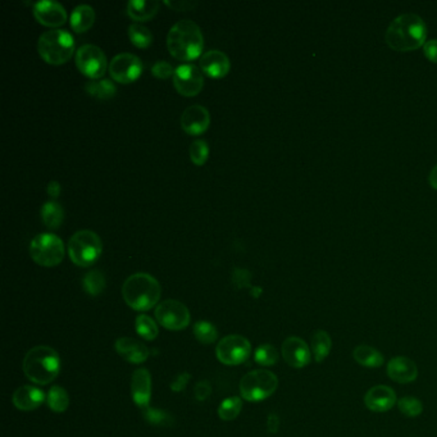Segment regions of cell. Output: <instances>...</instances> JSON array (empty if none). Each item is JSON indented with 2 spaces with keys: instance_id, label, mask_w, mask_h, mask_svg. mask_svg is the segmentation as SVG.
I'll list each match as a JSON object with an SVG mask.
<instances>
[{
  "instance_id": "obj_33",
  "label": "cell",
  "mask_w": 437,
  "mask_h": 437,
  "mask_svg": "<svg viewBox=\"0 0 437 437\" xmlns=\"http://www.w3.org/2000/svg\"><path fill=\"white\" fill-rule=\"evenodd\" d=\"M193 331H194L196 340L202 342L204 345L213 344L218 337V331H217L216 326L208 322V321H198L193 327Z\"/></svg>"
},
{
  "instance_id": "obj_27",
  "label": "cell",
  "mask_w": 437,
  "mask_h": 437,
  "mask_svg": "<svg viewBox=\"0 0 437 437\" xmlns=\"http://www.w3.org/2000/svg\"><path fill=\"white\" fill-rule=\"evenodd\" d=\"M41 219L50 230H57L65 219V209L57 200H48L41 207Z\"/></svg>"
},
{
  "instance_id": "obj_15",
  "label": "cell",
  "mask_w": 437,
  "mask_h": 437,
  "mask_svg": "<svg viewBox=\"0 0 437 437\" xmlns=\"http://www.w3.org/2000/svg\"><path fill=\"white\" fill-rule=\"evenodd\" d=\"M33 13L40 24L57 27L67 21V10L57 0H39L33 4Z\"/></svg>"
},
{
  "instance_id": "obj_23",
  "label": "cell",
  "mask_w": 437,
  "mask_h": 437,
  "mask_svg": "<svg viewBox=\"0 0 437 437\" xmlns=\"http://www.w3.org/2000/svg\"><path fill=\"white\" fill-rule=\"evenodd\" d=\"M159 6L158 0H130L127 3V15L134 21H148L157 15Z\"/></svg>"
},
{
  "instance_id": "obj_20",
  "label": "cell",
  "mask_w": 437,
  "mask_h": 437,
  "mask_svg": "<svg viewBox=\"0 0 437 437\" xmlns=\"http://www.w3.org/2000/svg\"><path fill=\"white\" fill-rule=\"evenodd\" d=\"M386 372L390 380L397 383H409L417 380L418 367L411 358L395 356L390 360L386 367Z\"/></svg>"
},
{
  "instance_id": "obj_44",
  "label": "cell",
  "mask_w": 437,
  "mask_h": 437,
  "mask_svg": "<svg viewBox=\"0 0 437 437\" xmlns=\"http://www.w3.org/2000/svg\"><path fill=\"white\" fill-rule=\"evenodd\" d=\"M424 56L429 58L431 62L437 63V40H431L424 44Z\"/></svg>"
},
{
  "instance_id": "obj_38",
  "label": "cell",
  "mask_w": 437,
  "mask_h": 437,
  "mask_svg": "<svg viewBox=\"0 0 437 437\" xmlns=\"http://www.w3.org/2000/svg\"><path fill=\"white\" fill-rule=\"evenodd\" d=\"M144 418L152 424L157 426H162V424H168L170 422V415L164 413L163 411L159 409H153V408H145L144 409Z\"/></svg>"
},
{
  "instance_id": "obj_11",
  "label": "cell",
  "mask_w": 437,
  "mask_h": 437,
  "mask_svg": "<svg viewBox=\"0 0 437 437\" xmlns=\"http://www.w3.org/2000/svg\"><path fill=\"white\" fill-rule=\"evenodd\" d=\"M76 65L84 74L93 80L102 79L108 67L106 53L94 44H84L76 51ZM109 68V67H108Z\"/></svg>"
},
{
  "instance_id": "obj_13",
  "label": "cell",
  "mask_w": 437,
  "mask_h": 437,
  "mask_svg": "<svg viewBox=\"0 0 437 437\" xmlns=\"http://www.w3.org/2000/svg\"><path fill=\"white\" fill-rule=\"evenodd\" d=\"M143 71L141 59L132 53H120L109 62V73L114 81L130 84L138 79Z\"/></svg>"
},
{
  "instance_id": "obj_39",
  "label": "cell",
  "mask_w": 437,
  "mask_h": 437,
  "mask_svg": "<svg viewBox=\"0 0 437 437\" xmlns=\"http://www.w3.org/2000/svg\"><path fill=\"white\" fill-rule=\"evenodd\" d=\"M152 73H153V76L158 77V79H168L170 76L175 73V70H173V67H172L170 62L158 61L152 67Z\"/></svg>"
},
{
  "instance_id": "obj_46",
  "label": "cell",
  "mask_w": 437,
  "mask_h": 437,
  "mask_svg": "<svg viewBox=\"0 0 437 437\" xmlns=\"http://www.w3.org/2000/svg\"><path fill=\"white\" fill-rule=\"evenodd\" d=\"M278 424H280L278 417L276 414H271L269 418H268V429H269V432L276 434L278 431Z\"/></svg>"
},
{
  "instance_id": "obj_32",
  "label": "cell",
  "mask_w": 437,
  "mask_h": 437,
  "mask_svg": "<svg viewBox=\"0 0 437 437\" xmlns=\"http://www.w3.org/2000/svg\"><path fill=\"white\" fill-rule=\"evenodd\" d=\"M243 409V400L239 397H227L218 408V415L223 421H234Z\"/></svg>"
},
{
  "instance_id": "obj_35",
  "label": "cell",
  "mask_w": 437,
  "mask_h": 437,
  "mask_svg": "<svg viewBox=\"0 0 437 437\" xmlns=\"http://www.w3.org/2000/svg\"><path fill=\"white\" fill-rule=\"evenodd\" d=\"M397 409L400 413L404 414L405 417L415 418L420 417L423 412V404L421 400L414 397H404L397 400Z\"/></svg>"
},
{
  "instance_id": "obj_28",
  "label": "cell",
  "mask_w": 437,
  "mask_h": 437,
  "mask_svg": "<svg viewBox=\"0 0 437 437\" xmlns=\"http://www.w3.org/2000/svg\"><path fill=\"white\" fill-rule=\"evenodd\" d=\"M85 90L91 97H97L99 100H108L116 95L117 86L109 79H97L86 82Z\"/></svg>"
},
{
  "instance_id": "obj_6",
  "label": "cell",
  "mask_w": 437,
  "mask_h": 437,
  "mask_svg": "<svg viewBox=\"0 0 437 437\" xmlns=\"http://www.w3.org/2000/svg\"><path fill=\"white\" fill-rule=\"evenodd\" d=\"M68 255L73 263L79 267H89L94 264L103 251V243L100 236L91 230H80L70 239Z\"/></svg>"
},
{
  "instance_id": "obj_47",
  "label": "cell",
  "mask_w": 437,
  "mask_h": 437,
  "mask_svg": "<svg viewBox=\"0 0 437 437\" xmlns=\"http://www.w3.org/2000/svg\"><path fill=\"white\" fill-rule=\"evenodd\" d=\"M429 184H431V186L437 190V166L434 167V170H431V173H429Z\"/></svg>"
},
{
  "instance_id": "obj_43",
  "label": "cell",
  "mask_w": 437,
  "mask_h": 437,
  "mask_svg": "<svg viewBox=\"0 0 437 437\" xmlns=\"http://www.w3.org/2000/svg\"><path fill=\"white\" fill-rule=\"evenodd\" d=\"M166 4H167L168 7H170V8L175 9V10L182 12V10H190V9L195 8L198 3H196V1H191V0H175V1L167 0Z\"/></svg>"
},
{
  "instance_id": "obj_5",
  "label": "cell",
  "mask_w": 437,
  "mask_h": 437,
  "mask_svg": "<svg viewBox=\"0 0 437 437\" xmlns=\"http://www.w3.org/2000/svg\"><path fill=\"white\" fill-rule=\"evenodd\" d=\"M74 38L65 29H51L40 35L38 51L49 65H63L74 53Z\"/></svg>"
},
{
  "instance_id": "obj_2",
  "label": "cell",
  "mask_w": 437,
  "mask_h": 437,
  "mask_svg": "<svg viewBox=\"0 0 437 437\" xmlns=\"http://www.w3.org/2000/svg\"><path fill=\"white\" fill-rule=\"evenodd\" d=\"M204 36L199 24L191 19H180L167 35V48L178 61H193L202 54Z\"/></svg>"
},
{
  "instance_id": "obj_21",
  "label": "cell",
  "mask_w": 437,
  "mask_h": 437,
  "mask_svg": "<svg viewBox=\"0 0 437 437\" xmlns=\"http://www.w3.org/2000/svg\"><path fill=\"white\" fill-rule=\"evenodd\" d=\"M116 351L131 365H141L150 356L149 349L140 341L131 337H120L114 344Z\"/></svg>"
},
{
  "instance_id": "obj_10",
  "label": "cell",
  "mask_w": 437,
  "mask_h": 437,
  "mask_svg": "<svg viewBox=\"0 0 437 437\" xmlns=\"http://www.w3.org/2000/svg\"><path fill=\"white\" fill-rule=\"evenodd\" d=\"M251 354V341L241 335H228L219 341L216 348V356L222 365H243Z\"/></svg>"
},
{
  "instance_id": "obj_24",
  "label": "cell",
  "mask_w": 437,
  "mask_h": 437,
  "mask_svg": "<svg viewBox=\"0 0 437 437\" xmlns=\"http://www.w3.org/2000/svg\"><path fill=\"white\" fill-rule=\"evenodd\" d=\"M353 358L356 363L365 368H380L383 365L385 358L380 350L367 344H360L353 350Z\"/></svg>"
},
{
  "instance_id": "obj_1",
  "label": "cell",
  "mask_w": 437,
  "mask_h": 437,
  "mask_svg": "<svg viewBox=\"0 0 437 437\" xmlns=\"http://www.w3.org/2000/svg\"><path fill=\"white\" fill-rule=\"evenodd\" d=\"M427 36L426 24L421 17L406 13L395 18L386 31L385 40L397 51H412L421 48Z\"/></svg>"
},
{
  "instance_id": "obj_18",
  "label": "cell",
  "mask_w": 437,
  "mask_h": 437,
  "mask_svg": "<svg viewBox=\"0 0 437 437\" xmlns=\"http://www.w3.org/2000/svg\"><path fill=\"white\" fill-rule=\"evenodd\" d=\"M131 395L138 408H149L152 399V376L145 368H138L132 373Z\"/></svg>"
},
{
  "instance_id": "obj_34",
  "label": "cell",
  "mask_w": 437,
  "mask_h": 437,
  "mask_svg": "<svg viewBox=\"0 0 437 437\" xmlns=\"http://www.w3.org/2000/svg\"><path fill=\"white\" fill-rule=\"evenodd\" d=\"M135 330L138 333L140 337H143L144 340L152 341L157 339L159 330L158 326L154 322L150 317L146 315H138L135 321Z\"/></svg>"
},
{
  "instance_id": "obj_22",
  "label": "cell",
  "mask_w": 437,
  "mask_h": 437,
  "mask_svg": "<svg viewBox=\"0 0 437 437\" xmlns=\"http://www.w3.org/2000/svg\"><path fill=\"white\" fill-rule=\"evenodd\" d=\"M44 400H45L44 391L31 385H24L18 388L12 397V402L17 409L24 412L38 409L44 403Z\"/></svg>"
},
{
  "instance_id": "obj_9",
  "label": "cell",
  "mask_w": 437,
  "mask_h": 437,
  "mask_svg": "<svg viewBox=\"0 0 437 437\" xmlns=\"http://www.w3.org/2000/svg\"><path fill=\"white\" fill-rule=\"evenodd\" d=\"M158 324L170 331H181L190 324V312L186 305L175 299H167L155 308Z\"/></svg>"
},
{
  "instance_id": "obj_45",
  "label": "cell",
  "mask_w": 437,
  "mask_h": 437,
  "mask_svg": "<svg viewBox=\"0 0 437 437\" xmlns=\"http://www.w3.org/2000/svg\"><path fill=\"white\" fill-rule=\"evenodd\" d=\"M47 191H48V195L50 198L57 199L58 196L61 195V191H62V186H61V184L58 181H50L48 184V187H47Z\"/></svg>"
},
{
  "instance_id": "obj_19",
  "label": "cell",
  "mask_w": 437,
  "mask_h": 437,
  "mask_svg": "<svg viewBox=\"0 0 437 437\" xmlns=\"http://www.w3.org/2000/svg\"><path fill=\"white\" fill-rule=\"evenodd\" d=\"M231 68V62L226 53L218 49H212L202 54L200 58V70L202 73L208 74L209 77L219 79L226 76Z\"/></svg>"
},
{
  "instance_id": "obj_37",
  "label": "cell",
  "mask_w": 437,
  "mask_h": 437,
  "mask_svg": "<svg viewBox=\"0 0 437 437\" xmlns=\"http://www.w3.org/2000/svg\"><path fill=\"white\" fill-rule=\"evenodd\" d=\"M209 157V146L205 140H195L190 145V158L196 166H202Z\"/></svg>"
},
{
  "instance_id": "obj_14",
  "label": "cell",
  "mask_w": 437,
  "mask_h": 437,
  "mask_svg": "<svg viewBox=\"0 0 437 437\" xmlns=\"http://www.w3.org/2000/svg\"><path fill=\"white\" fill-rule=\"evenodd\" d=\"M281 354L285 359V362L292 368H304L307 367L310 360H312V350L308 347L307 342L296 337L292 336L287 337L283 342L281 347Z\"/></svg>"
},
{
  "instance_id": "obj_7",
  "label": "cell",
  "mask_w": 437,
  "mask_h": 437,
  "mask_svg": "<svg viewBox=\"0 0 437 437\" xmlns=\"http://www.w3.org/2000/svg\"><path fill=\"white\" fill-rule=\"evenodd\" d=\"M278 379L267 370H255L246 373L240 381V394L246 402H262L275 394Z\"/></svg>"
},
{
  "instance_id": "obj_29",
  "label": "cell",
  "mask_w": 437,
  "mask_h": 437,
  "mask_svg": "<svg viewBox=\"0 0 437 437\" xmlns=\"http://www.w3.org/2000/svg\"><path fill=\"white\" fill-rule=\"evenodd\" d=\"M48 406L56 413H63L70 406L68 392L62 386H51L47 397Z\"/></svg>"
},
{
  "instance_id": "obj_8",
  "label": "cell",
  "mask_w": 437,
  "mask_h": 437,
  "mask_svg": "<svg viewBox=\"0 0 437 437\" xmlns=\"http://www.w3.org/2000/svg\"><path fill=\"white\" fill-rule=\"evenodd\" d=\"M30 254L42 267H56L65 258V243L56 234L42 232L31 240Z\"/></svg>"
},
{
  "instance_id": "obj_4",
  "label": "cell",
  "mask_w": 437,
  "mask_h": 437,
  "mask_svg": "<svg viewBox=\"0 0 437 437\" xmlns=\"http://www.w3.org/2000/svg\"><path fill=\"white\" fill-rule=\"evenodd\" d=\"M24 373L36 385H48L61 372V358L50 347L39 345L27 351L24 359Z\"/></svg>"
},
{
  "instance_id": "obj_17",
  "label": "cell",
  "mask_w": 437,
  "mask_h": 437,
  "mask_svg": "<svg viewBox=\"0 0 437 437\" xmlns=\"http://www.w3.org/2000/svg\"><path fill=\"white\" fill-rule=\"evenodd\" d=\"M397 403V392L389 386L377 385L365 392V406L374 413L389 412L390 409H392Z\"/></svg>"
},
{
  "instance_id": "obj_30",
  "label": "cell",
  "mask_w": 437,
  "mask_h": 437,
  "mask_svg": "<svg viewBox=\"0 0 437 437\" xmlns=\"http://www.w3.org/2000/svg\"><path fill=\"white\" fill-rule=\"evenodd\" d=\"M82 286L89 295L97 296L106 289V277L99 269H93L84 276Z\"/></svg>"
},
{
  "instance_id": "obj_42",
  "label": "cell",
  "mask_w": 437,
  "mask_h": 437,
  "mask_svg": "<svg viewBox=\"0 0 437 437\" xmlns=\"http://www.w3.org/2000/svg\"><path fill=\"white\" fill-rule=\"evenodd\" d=\"M190 379H191V376L189 373H180L177 377L170 382V390L175 392H181L182 390H185L186 388Z\"/></svg>"
},
{
  "instance_id": "obj_40",
  "label": "cell",
  "mask_w": 437,
  "mask_h": 437,
  "mask_svg": "<svg viewBox=\"0 0 437 437\" xmlns=\"http://www.w3.org/2000/svg\"><path fill=\"white\" fill-rule=\"evenodd\" d=\"M232 281L237 289L249 287L251 286V273L248 269L244 268H235L232 273Z\"/></svg>"
},
{
  "instance_id": "obj_41",
  "label": "cell",
  "mask_w": 437,
  "mask_h": 437,
  "mask_svg": "<svg viewBox=\"0 0 437 437\" xmlns=\"http://www.w3.org/2000/svg\"><path fill=\"white\" fill-rule=\"evenodd\" d=\"M212 386L209 381H200L196 386H195V397L199 402H204L208 397H211Z\"/></svg>"
},
{
  "instance_id": "obj_16",
  "label": "cell",
  "mask_w": 437,
  "mask_h": 437,
  "mask_svg": "<svg viewBox=\"0 0 437 437\" xmlns=\"http://www.w3.org/2000/svg\"><path fill=\"white\" fill-rule=\"evenodd\" d=\"M211 125L209 111L200 104L187 106L181 116V127L189 135H202Z\"/></svg>"
},
{
  "instance_id": "obj_26",
  "label": "cell",
  "mask_w": 437,
  "mask_h": 437,
  "mask_svg": "<svg viewBox=\"0 0 437 437\" xmlns=\"http://www.w3.org/2000/svg\"><path fill=\"white\" fill-rule=\"evenodd\" d=\"M332 349V339L330 333L324 330H318L312 336V356L317 363H322L330 356Z\"/></svg>"
},
{
  "instance_id": "obj_31",
  "label": "cell",
  "mask_w": 437,
  "mask_h": 437,
  "mask_svg": "<svg viewBox=\"0 0 437 437\" xmlns=\"http://www.w3.org/2000/svg\"><path fill=\"white\" fill-rule=\"evenodd\" d=\"M129 38L131 42L138 48H148L153 42L152 31L138 22H134L129 26Z\"/></svg>"
},
{
  "instance_id": "obj_36",
  "label": "cell",
  "mask_w": 437,
  "mask_h": 437,
  "mask_svg": "<svg viewBox=\"0 0 437 437\" xmlns=\"http://www.w3.org/2000/svg\"><path fill=\"white\" fill-rule=\"evenodd\" d=\"M254 360L263 367H271L278 362V351L271 344H263L254 353Z\"/></svg>"
},
{
  "instance_id": "obj_3",
  "label": "cell",
  "mask_w": 437,
  "mask_h": 437,
  "mask_svg": "<svg viewBox=\"0 0 437 437\" xmlns=\"http://www.w3.org/2000/svg\"><path fill=\"white\" fill-rule=\"evenodd\" d=\"M162 287L154 276L144 272L131 275L122 286V296L129 307L138 312L150 310L159 303Z\"/></svg>"
},
{
  "instance_id": "obj_25",
  "label": "cell",
  "mask_w": 437,
  "mask_h": 437,
  "mask_svg": "<svg viewBox=\"0 0 437 437\" xmlns=\"http://www.w3.org/2000/svg\"><path fill=\"white\" fill-rule=\"evenodd\" d=\"M95 22V10L89 4H79L73 9L70 24L76 33H85Z\"/></svg>"
},
{
  "instance_id": "obj_12",
  "label": "cell",
  "mask_w": 437,
  "mask_h": 437,
  "mask_svg": "<svg viewBox=\"0 0 437 437\" xmlns=\"http://www.w3.org/2000/svg\"><path fill=\"white\" fill-rule=\"evenodd\" d=\"M173 86L181 95L195 97L204 86V74L198 65L193 63L180 65L175 68Z\"/></svg>"
}]
</instances>
